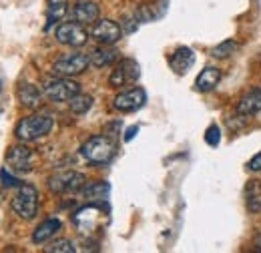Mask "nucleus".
Listing matches in <instances>:
<instances>
[{
    "label": "nucleus",
    "mask_w": 261,
    "mask_h": 253,
    "mask_svg": "<svg viewBox=\"0 0 261 253\" xmlns=\"http://www.w3.org/2000/svg\"><path fill=\"white\" fill-rule=\"evenodd\" d=\"M117 153V147L115 143L105 137V135H97V137H91L83 147H81V155L87 159L89 163H95V165H105L109 163L111 159L115 157Z\"/></svg>",
    "instance_id": "obj_1"
},
{
    "label": "nucleus",
    "mask_w": 261,
    "mask_h": 253,
    "mask_svg": "<svg viewBox=\"0 0 261 253\" xmlns=\"http://www.w3.org/2000/svg\"><path fill=\"white\" fill-rule=\"evenodd\" d=\"M53 131V119L46 117V115H31V117H24L18 125L14 135L20 139V141H36V139H42L44 135H48Z\"/></svg>",
    "instance_id": "obj_2"
},
{
    "label": "nucleus",
    "mask_w": 261,
    "mask_h": 253,
    "mask_svg": "<svg viewBox=\"0 0 261 253\" xmlns=\"http://www.w3.org/2000/svg\"><path fill=\"white\" fill-rule=\"evenodd\" d=\"M12 211L20 219H33L38 211V191L33 185H22L12 199Z\"/></svg>",
    "instance_id": "obj_3"
},
{
    "label": "nucleus",
    "mask_w": 261,
    "mask_h": 253,
    "mask_svg": "<svg viewBox=\"0 0 261 253\" xmlns=\"http://www.w3.org/2000/svg\"><path fill=\"white\" fill-rule=\"evenodd\" d=\"M79 93H81V85L76 81H70V77L53 79V81H46L44 85V95L55 103H66Z\"/></svg>",
    "instance_id": "obj_4"
},
{
    "label": "nucleus",
    "mask_w": 261,
    "mask_h": 253,
    "mask_svg": "<svg viewBox=\"0 0 261 253\" xmlns=\"http://www.w3.org/2000/svg\"><path fill=\"white\" fill-rule=\"evenodd\" d=\"M85 183H87L85 175L76 171H61L48 179V187L53 193H72V191L83 189Z\"/></svg>",
    "instance_id": "obj_5"
},
{
    "label": "nucleus",
    "mask_w": 261,
    "mask_h": 253,
    "mask_svg": "<svg viewBox=\"0 0 261 253\" xmlns=\"http://www.w3.org/2000/svg\"><path fill=\"white\" fill-rule=\"evenodd\" d=\"M91 64V59L83 53H72V55H65L61 57L57 63L53 64V72L59 77H74L87 70V66Z\"/></svg>",
    "instance_id": "obj_6"
},
{
    "label": "nucleus",
    "mask_w": 261,
    "mask_h": 253,
    "mask_svg": "<svg viewBox=\"0 0 261 253\" xmlns=\"http://www.w3.org/2000/svg\"><path fill=\"white\" fill-rule=\"evenodd\" d=\"M141 77V66L137 61L133 59H123L121 63L115 66V70L111 72L109 77V85L119 89V87H125L127 83H135L137 79Z\"/></svg>",
    "instance_id": "obj_7"
},
{
    "label": "nucleus",
    "mask_w": 261,
    "mask_h": 253,
    "mask_svg": "<svg viewBox=\"0 0 261 253\" xmlns=\"http://www.w3.org/2000/svg\"><path fill=\"white\" fill-rule=\"evenodd\" d=\"M6 169H10L12 173H31L34 165V155L29 147L16 145L10 147L8 155H6Z\"/></svg>",
    "instance_id": "obj_8"
},
{
    "label": "nucleus",
    "mask_w": 261,
    "mask_h": 253,
    "mask_svg": "<svg viewBox=\"0 0 261 253\" xmlns=\"http://www.w3.org/2000/svg\"><path fill=\"white\" fill-rule=\"evenodd\" d=\"M55 36L61 44H66V46H83L89 38L87 31L83 29V24L79 22H63L57 27L55 31Z\"/></svg>",
    "instance_id": "obj_9"
},
{
    "label": "nucleus",
    "mask_w": 261,
    "mask_h": 253,
    "mask_svg": "<svg viewBox=\"0 0 261 253\" xmlns=\"http://www.w3.org/2000/svg\"><path fill=\"white\" fill-rule=\"evenodd\" d=\"M91 36L97 40L98 44H115L123 36V29L115 20L102 18V20H97L95 27L91 29Z\"/></svg>",
    "instance_id": "obj_10"
},
{
    "label": "nucleus",
    "mask_w": 261,
    "mask_h": 253,
    "mask_svg": "<svg viewBox=\"0 0 261 253\" xmlns=\"http://www.w3.org/2000/svg\"><path fill=\"white\" fill-rule=\"evenodd\" d=\"M145 103H147V93L141 87H135L130 91H125V93L115 96V109L117 111H123V113L139 111Z\"/></svg>",
    "instance_id": "obj_11"
},
{
    "label": "nucleus",
    "mask_w": 261,
    "mask_h": 253,
    "mask_svg": "<svg viewBox=\"0 0 261 253\" xmlns=\"http://www.w3.org/2000/svg\"><path fill=\"white\" fill-rule=\"evenodd\" d=\"M72 18L79 24H93L98 18V6L91 0H79L72 8Z\"/></svg>",
    "instance_id": "obj_12"
},
{
    "label": "nucleus",
    "mask_w": 261,
    "mask_h": 253,
    "mask_svg": "<svg viewBox=\"0 0 261 253\" xmlns=\"http://www.w3.org/2000/svg\"><path fill=\"white\" fill-rule=\"evenodd\" d=\"M193 63H195V55H193V50L187 48V46H179V48L171 55V59H169L171 68H173L177 74H185V72L193 66Z\"/></svg>",
    "instance_id": "obj_13"
},
{
    "label": "nucleus",
    "mask_w": 261,
    "mask_h": 253,
    "mask_svg": "<svg viewBox=\"0 0 261 253\" xmlns=\"http://www.w3.org/2000/svg\"><path fill=\"white\" fill-rule=\"evenodd\" d=\"M167 0H157V2H153V4H143V6H139L137 8V18H139V22H155V20H159V18H163L165 12H167Z\"/></svg>",
    "instance_id": "obj_14"
},
{
    "label": "nucleus",
    "mask_w": 261,
    "mask_h": 253,
    "mask_svg": "<svg viewBox=\"0 0 261 253\" xmlns=\"http://www.w3.org/2000/svg\"><path fill=\"white\" fill-rule=\"evenodd\" d=\"M221 81V70L215 68V66H207L199 72V77L195 79V89L201 93H207V91H213Z\"/></svg>",
    "instance_id": "obj_15"
},
{
    "label": "nucleus",
    "mask_w": 261,
    "mask_h": 253,
    "mask_svg": "<svg viewBox=\"0 0 261 253\" xmlns=\"http://www.w3.org/2000/svg\"><path fill=\"white\" fill-rule=\"evenodd\" d=\"M237 115L241 117H249L261 111V89H253L237 103Z\"/></svg>",
    "instance_id": "obj_16"
},
{
    "label": "nucleus",
    "mask_w": 261,
    "mask_h": 253,
    "mask_svg": "<svg viewBox=\"0 0 261 253\" xmlns=\"http://www.w3.org/2000/svg\"><path fill=\"white\" fill-rule=\"evenodd\" d=\"M117 57H119V53L115 50V48H111V44H100L97 46L93 53H91V64L93 66H97V68H102V66H109V64H113L117 61Z\"/></svg>",
    "instance_id": "obj_17"
},
{
    "label": "nucleus",
    "mask_w": 261,
    "mask_h": 253,
    "mask_svg": "<svg viewBox=\"0 0 261 253\" xmlns=\"http://www.w3.org/2000/svg\"><path fill=\"white\" fill-rule=\"evenodd\" d=\"M61 219H57V217H50V219H44V221L40 223L36 229H34L33 233V241L34 243H44V241H48L59 229H61Z\"/></svg>",
    "instance_id": "obj_18"
},
{
    "label": "nucleus",
    "mask_w": 261,
    "mask_h": 253,
    "mask_svg": "<svg viewBox=\"0 0 261 253\" xmlns=\"http://www.w3.org/2000/svg\"><path fill=\"white\" fill-rule=\"evenodd\" d=\"M18 98H20V103L24 105V107H29V109H34V107H38V103H40V91L31 85V83H24V85H20V89H18Z\"/></svg>",
    "instance_id": "obj_19"
},
{
    "label": "nucleus",
    "mask_w": 261,
    "mask_h": 253,
    "mask_svg": "<svg viewBox=\"0 0 261 253\" xmlns=\"http://www.w3.org/2000/svg\"><path fill=\"white\" fill-rule=\"evenodd\" d=\"M245 193H247V209L251 213L261 211V181H249Z\"/></svg>",
    "instance_id": "obj_20"
},
{
    "label": "nucleus",
    "mask_w": 261,
    "mask_h": 253,
    "mask_svg": "<svg viewBox=\"0 0 261 253\" xmlns=\"http://www.w3.org/2000/svg\"><path fill=\"white\" fill-rule=\"evenodd\" d=\"M66 6L68 0H48L46 4V18H48V27L55 24L57 20H61L66 14Z\"/></svg>",
    "instance_id": "obj_21"
},
{
    "label": "nucleus",
    "mask_w": 261,
    "mask_h": 253,
    "mask_svg": "<svg viewBox=\"0 0 261 253\" xmlns=\"http://www.w3.org/2000/svg\"><path fill=\"white\" fill-rule=\"evenodd\" d=\"M83 195L89 199V201H100V199H107L109 195V185L105 181H95V183H89L83 187Z\"/></svg>",
    "instance_id": "obj_22"
},
{
    "label": "nucleus",
    "mask_w": 261,
    "mask_h": 253,
    "mask_svg": "<svg viewBox=\"0 0 261 253\" xmlns=\"http://www.w3.org/2000/svg\"><path fill=\"white\" fill-rule=\"evenodd\" d=\"M68 107L74 115H85L91 107H93V96L91 95H74L70 100H68Z\"/></svg>",
    "instance_id": "obj_23"
},
{
    "label": "nucleus",
    "mask_w": 261,
    "mask_h": 253,
    "mask_svg": "<svg viewBox=\"0 0 261 253\" xmlns=\"http://www.w3.org/2000/svg\"><path fill=\"white\" fill-rule=\"evenodd\" d=\"M239 48V44L235 42V40H223V42H219L217 46H213L211 48V55L215 57V59H227L231 55H235V50Z\"/></svg>",
    "instance_id": "obj_24"
},
{
    "label": "nucleus",
    "mask_w": 261,
    "mask_h": 253,
    "mask_svg": "<svg viewBox=\"0 0 261 253\" xmlns=\"http://www.w3.org/2000/svg\"><path fill=\"white\" fill-rule=\"evenodd\" d=\"M44 251L46 253H74L76 247H74V243H72L70 239H57V241H53L48 247H44Z\"/></svg>",
    "instance_id": "obj_25"
},
{
    "label": "nucleus",
    "mask_w": 261,
    "mask_h": 253,
    "mask_svg": "<svg viewBox=\"0 0 261 253\" xmlns=\"http://www.w3.org/2000/svg\"><path fill=\"white\" fill-rule=\"evenodd\" d=\"M205 141H207V145L217 147V145H219V141H221V131H219V127L217 125L209 127V129L205 131Z\"/></svg>",
    "instance_id": "obj_26"
},
{
    "label": "nucleus",
    "mask_w": 261,
    "mask_h": 253,
    "mask_svg": "<svg viewBox=\"0 0 261 253\" xmlns=\"http://www.w3.org/2000/svg\"><path fill=\"white\" fill-rule=\"evenodd\" d=\"M0 181H2V185H8V187L18 185V179L10 175V169H2V171H0Z\"/></svg>",
    "instance_id": "obj_27"
},
{
    "label": "nucleus",
    "mask_w": 261,
    "mask_h": 253,
    "mask_svg": "<svg viewBox=\"0 0 261 253\" xmlns=\"http://www.w3.org/2000/svg\"><path fill=\"white\" fill-rule=\"evenodd\" d=\"M251 171H261V151L255 155V157L249 161V165H247Z\"/></svg>",
    "instance_id": "obj_28"
},
{
    "label": "nucleus",
    "mask_w": 261,
    "mask_h": 253,
    "mask_svg": "<svg viewBox=\"0 0 261 253\" xmlns=\"http://www.w3.org/2000/svg\"><path fill=\"white\" fill-rule=\"evenodd\" d=\"M137 131H139V127H130V129H127V133H125V141H130V139L137 135Z\"/></svg>",
    "instance_id": "obj_29"
},
{
    "label": "nucleus",
    "mask_w": 261,
    "mask_h": 253,
    "mask_svg": "<svg viewBox=\"0 0 261 253\" xmlns=\"http://www.w3.org/2000/svg\"><path fill=\"white\" fill-rule=\"evenodd\" d=\"M255 245H257V249L261 251V233L257 235V239H255Z\"/></svg>",
    "instance_id": "obj_30"
},
{
    "label": "nucleus",
    "mask_w": 261,
    "mask_h": 253,
    "mask_svg": "<svg viewBox=\"0 0 261 253\" xmlns=\"http://www.w3.org/2000/svg\"><path fill=\"white\" fill-rule=\"evenodd\" d=\"M0 89H2V81H0Z\"/></svg>",
    "instance_id": "obj_31"
}]
</instances>
